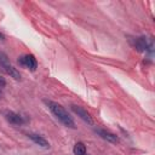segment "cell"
Segmentation results:
<instances>
[{"label":"cell","instance_id":"4fadbf2b","mask_svg":"<svg viewBox=\"0 0 155 155\" xmlns=\"http://www.w3.org/2000/svg\"><path fill=\"white\" fill-rule=\"evenodd\" d=\"M2 96V88H0V97Z\"/></svg>","mask_w":155,"mask_h":155},{"label":"cell","instance_id":"8992f818","mask_svg":"<svg viewBox=\"0 0 155 155\" xmlns=\"http://www.w3.org/2000/svg\"><path fill=\"white\" fill-rule=\"evenodd\" d=\"M96 132H97V133H98L103 139H105V140H108V142H110V143H113V144L119 143V137H117L115 133L110 132V131L102 130V128H97V130H96Z\"/></svg>","mask_w":155,"mask_h":155},{"label":"cell","instance_id":"277c9868","mask_svg":"<svg viewBox=\"0 0 155 155\" xmlns=\"http://www.w3.org/2000/svg\"><path fill=\"white\" fill-rule=\"evenodd\" d=\"M71 110H73L75 114H78V116H80L85 122H87V124H90V125L93 124V120H92L90 113H88L86 109H84L82 107H80V105H74V104H73V105H71Z\"/></svg>","mask_w":155,"mask_h":155},{"label":"cell","instance_id":"7a4b0ae2","mask_svg":"<svg viewBox=\"0 0 155 155\" xmlns=\"http://www.w3.org/2000/svg\"><path fill=\"white\" fill-rule=\"evenodd\" d=\"M134 47L139 52H145V51H153V40L148 39L145 36H139L134 40Z\"/></svg>","mask_w":155,"mask_h":155},{"label":"cell","instance_id":"7c38bea8","mask_svg":"<svg viewBox=\"0 0 155 155\" xmlns=\"http://www.w3.org/2000/svg\"><path fill=\"white\" fill-rule=\"evenodd\" d=\"M0 39H1V40H5V35H4L2 33H0Z\"/></svg>","mask_w":155,"mask_h":155},{"label":"cell","instance_id":"3957f363","mask_svg":"<svg viewBox=\"0 0 155 155\" xmlns=\"http://www.w3.org/2000/svg\"><path fill=\"white\" fill-rule=\"evenodd\" d=\"M18 64L22 65V67H25L28 69H30L31 71H34L38 67V62H36V58L33 56V54H24V56H21L18 58Z\"/></svg>","mask_w":155,"mask_h":155},{"label":"cell","instance_id":"52a82bcc","mask_svg":"<svg viewBox=\"0 0 155 155\" xmlns=\"http://www.w3.org/2000/svg\"><path fill=\"white\" fill-rule=\"evenodd\" d=\"M28 137L38 145L42 147V148H50V143L42 137V136H39V134H35V133H29Z\"/></svg>","mask_w":155,"mask_h":155},{"label":"cell","instance_id":"30bf717a","mask_svg":"<svg viewBox=\"0 0 155 155\" xmlns=\"http://www.w3.org/2000/svg\"><path fill=\"white\" fill-rule=\"evenodd\" d=\"M7 64H10L8 63V59H7V56L4 52H0V69H2Z\"/></svg>","mask_w":155,"mask_h":155},{"label":"cell","instance_id":"9c48e42d","mask_svg":"<svg viewBox=\"0 0 155 155\" xmlns=\"http://www.w3.org/2000/svg\"><path fill=\"white\" fill-rule=\"evenodd\" d=\"M74 155H86V145L82 142H78L73 148Z\"/></svg>","mask_w":155,"mask_h":155},{"label":"cell","instance_id":"6da1fadb","mask_svg":"<svg viewBox=\"0 0 155 155\" xmlns=\"http://www.w3.org/2000/svg\"><path fill=\"white\" fill-rule=\"evenodd\" d=\"M45 103L47 104V107L50 108V110L53 113V115L67 127L69 128H75V122L71 119V116L67 113V110L58 103L52 102V101H45Z\"/></svg>","mask_w":155,"mask_h":155},{"label":"cell","instance_id":"5b68a950","mask_svg":"<svg viewBox=\"0 0 155 155\" xmlns=\"http://www.w3.org/2000/svg\"><path fill=\"white\" fill-rule=\"evenodd\" d=\"M5 117H6V120H7L10 124H12L13 126H21V125L24 124L23 116L19 115V114H17V113H15V111H6V113H5Z\"/></svg>","mask_w":155,"mask_h":155},{"label":"cell","instance_id":"ba28073f","mask_svg":"<svg viewBox=\"0 0 155 155\" xmlns=\"http://www.w3.org/2000/svg\"><path fill=\"white\" fill-rule=\"evenodd\" d=\"M2 70H4L7 75H10V78H13L15 80H19V79H21V74H19V71H18L15 67H12L11 64L5 65V67L2 68Z\"/></svg>","mask_w":155,"mask_h":155},{"label":"cell","instance_id":"8fae6325","mask_svg":"<svg viewBox=\"0 0 155 155\" xmlns=\"http://www.w3.org/2000/svg\"><path fill=\"white\" fill-rule=\"evenodd\" d=\"M5 86H6V80L2 76H0V88H4Z\"/></svg>","mask_w":155,"mask_h":155}]
</instances>
